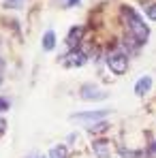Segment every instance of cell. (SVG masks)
I'll use <instances>...</instances> for the list:
<instances>
[{"mask_svg":"<svg viewBox=\"0 0 156 158\" xmlns=\"http://www.w3.org/2000/svg\"><path fill=\"white\" fill-rule=\"evenodd\" d=\"M4 128H6V124H4V120H0V135L4 132Z\"/></svg>","mask_w":156,"mask_h":158,"instance_id":"17","label":"cell"},{"mask_svg":"<svg viewBox=\"0 0 156 158\" xmlns=\"http://www.w3.org/2000/svg\"><path fill=\"white\" fill-rule=\"evenodd\" d=\"M120 154L124 158H148V154H143V152H135V150L130 152V150H124V148L120 150Z\"/></svg>","mask_w":156,"mask_h":158,"instance_id":"11","label":"cell"},{"mask_svg":"<svg viewBox=\"0 0 156 158\" xmlns=\"http://www.w3.org/2000/svg\"><path fill=\"white\" fill-rule=\"evenodd\" d=\"M94 154L99 158H109L111 156V145H109V141H96V143H94Z\"/></svg>","mask_w":156,"mask_h":158,"instance_id":"8","label":"cell"},{"mask_svg":"<svg viewBox=\"0 0 156 158\" xmlns=\"http://www.w3.org/2000/svg\"><path fill=\"white\" fill-rule=\"evenodd\" d=\"M28 158H45V156H43V154H39V152H32Z\"/></svg>","mask_w":156,"mask_h":158,"instance_id":"16","label":"cell"},{"mask_svg":"<svg viewBox=\"0 0 156 158\" xmlns=\"http://www.w3.org/2000/svg\"><path fill=\"white\" fill-rule=\"evenodd\" d=\"M53 47H56V34H53V30H47L43 34V49L45 52H52Z\"/></svg>","mask_w":156,"mask_h":158,"instance_id":"9","label":"cell"},{"mask_svg":"<svg viewBox=\"0 0 156 158\" xmlns=\"http://www.w3.org/2000/svg\"><path fill=\"white\" fill-rule=\"evenodd\" d=\"M60 6H73V4H77L79 0H56Z\"/></svg>","mask_w":156,"mask_h":158,"instance_id":"14","label":"cell"},{"mask_svg":"<svg viewBox=\"0 0 156 158\" xmlns=\"http://www.w3.org/2000/svg\"><path fill=\"white\" fill-rule=\"evenodd\" d=\"M107 66L116 73V75H124L129 71V58L122 52H111L107 56Z\"/></svg>","mask_w":156,"mask_h":158,"instance_id":"3","label":"cell"},{"mask_svg":"<svg viewBox=\"0 0 156 158\" xmlns=\"http://www.w3.org/2000/svg\"><path fill=\"white\" fill-rule=\"evenodd\" d=\"M6 109H9V101H4V98L0 96V113H2V111H6Z\"/></svg>","mask_w":156,"mask_h":158,"instance_id":"15","label":"cell"},{"mask_svg":"<svg viewBox=\"0 0 156 158\" xmlns=\"http://www.w3.org/2000/svg\"><path fill=\"white\" fill-rule=\"evenodd\" d=\"M81 36H83V28L81 26H73L71 32H69V36H66V45H69L71 49H75L77 45H81Z\"/></svg>","mask_w":156,"mask_h":158,"instance_id":"6","label":"cell"},{"mask_svg":"<svg viewBox=\"0 0 156 158\" xmlns=\"http://www.w3.org/2000/svg\"><path fill=\"white\" fill-rule=\"evenodd\" d=\"M122 17L129 26V32L133 34V41H137L139 45H143L150 36V28L145 26V22L139 17V13L130 6H122Z\"/></svg>","mask_w":156,"mask_h":158,"instance_id":"1","label":"cell"},{"mask_svg":"<svg viewBox=\"0 0 156 158\" xmlns=\"http://www.w3.org/2000/svg\"><path fill=\"white\" fill-rule=\"evenodd\" d=\"M79 94H81V98H83V101H105V98H107V92L101 90L99 85H92V83L81 85Z\"/></svg>","mask_w":156,"mask_h":158,"instance_id":"4","label":"cell"},{"mask_svg":"<svg viewBox=\"0 0 156 158\" xmlns=\"http://www.w3.org/2000/svg\"><path fill=\"white\" fill-rule=\"evenodd\" d=\"M109 113H111V111H107V109H103V111H83V113H75V115H71V122L92 126V124H99L101 120H105Z\"/></svg>","mask_w":156,"mask_h":158,"instance_id":"2","label":"cell"},{"mask_svg":"<svg viewBox=\"0 0 156 158\" xmlns=\"http://www.w3.org/2000/svg\"><path fill=\"white\" fill-rule=\"evenodd\" d=\"M145 15H148L152 22H156V2H148V4H145Z\"/></svg>","mask_w":156,"mask_h":158,"instance_id":"12","label":"cell"},{"mask_svg":"<svg viewBox=\"0 0 156 158\" xmlns=\"http://www.w3.org/2000/svg\"><path fill=\"white\" fill-rule=\"evenodd\" d=\"M24 4H26V0H4L6 9H22Z\"/></svg>","mask_w":156,"mask_h":158,"instance_id":"13","label":"cell"},{"mask_svg":"<svg viewBox=\"0 0 156 158\" xmlns=\"http://www.w3.org/2000/svg\"><path fill=\"white\" fill-rule=\"evenodd\" d=\"M49 158H66V148L64 145H53L49 150Z\"/></svg>","mask_w":156,"mask_h":158,"instance_id":"10","label":"cell"},{"mask_svg":"<svg viewBox=\"0 0 156 158\" xmlns=\"http://www.w3.org/2000/svg\"><path fill=\"white\" fill-rule=\"evenodd\" d=\"M150 88H152V77L150 75H143V77L137 79V83H135V94L137 96H143V94L150 92Z\"/></svg>","mask_w":156,"mask_h":158,"instance_id":"7","label":"cell"},{"mask_svg":"<svg viewBox=\"0 0 156 158\" xmlns=\"http://www.w3.org/2000/svg\"><path fill=\"white\" fill-rule=\"evenodd\" d=\"M2 69H4V64H2V60H0V77H2Z\"/></svg>","mask_w":156,"mask_h":158,"instance_id":"18","label":"cell"},{"mask_svg":"<svg viewBox=\"0 0 156 158\" xmlns=\"http://www.w3.org/2000/svg\"><path fill=\"white\" fill-rule=\"evenodd\" d=\"M86 60H88V56L81 52V49H73L71 53H66L62 58V64L69 66V69H77V66H83L86 64Z\"/></svg>","mask_w":156,"mask_h":158,"instance_id":"5","label":"cell"}]
</instances>
